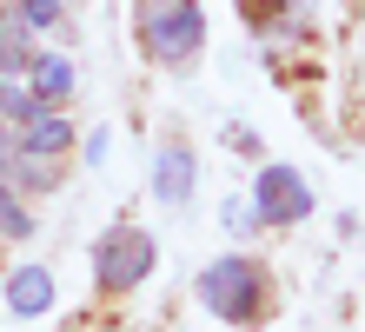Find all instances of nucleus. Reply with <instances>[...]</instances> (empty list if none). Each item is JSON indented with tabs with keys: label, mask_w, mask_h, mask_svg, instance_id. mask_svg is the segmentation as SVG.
Returning <instances> with one entry per match:
<instances>
[{
	"label": "nucleus",
	"mask_w": 365,
	"mask_h": 332,
	"mask_svg": "<svg viewBox=\"0 0 365 332\" xmlns=\"http://www.w3.org/2000/svg\"><path fill=\"white\" fill-rule=\"evenodd\" d=\"M140 34H146V54L153 60H192L206 40V20L192 0H140Z\"/></svg>",
	"instance_id": "nucleus-1"
},
{
	"label": "nucleus",
	"mask_w": 365,
	"mask_h": 332,
	"mask_svg": "<svg viewBox=\"0 0 365 332\" xmlns=\"http://www.w3.org/2000/svg\"><path fill=\"white\" fill-rule=\"evenodd\" d=\"M200 299L226 326H246L252 313H259V299H266V273L252 259H212L206 273H200Z\"/></svg>",
	"instance_id": "nucleus-2"
},
{
	"label": "nucleus",
	"mask_w": 365,
	"mask_h": 332,
	"mask_svg": "<svg viewBox=\"0 0 365 332\" xmlns=\"http://www.w3.org/2000/svg\"><path fill=\"white\" fill-rule=\"evenodd\" d=\"M93 266H100V286H140L146 273H153V239H146L140 226H113L93 246Z\"/></svg>",
	"instance_id": "nucleus-3"
},
{
	"label": "nucleus",
	"mask_w": 365,
	"mask_h": 332,
	"mask_svg": "<svg viewBox=\"0 0 365 332\" xmlns=\"http://www.w3.org/2000/svg\"><path fill=\"white\" fill-rule=\"evenodd\" d=\"M252 206H259L266 226H292V219L312 213V193H306V180H299L292 166H266L259 186H252Z\"/></svg>",
	"instance_id": "nucleus-4"
},
{
	"label": "nucleus",
	"mask_w": 365,
	"mask_h": 332,
	"mask_svg": "<svg viewBox=\"0 0 365 332\" xmlns=\"http://www.w3.org/2000/svg\"><path fill=\"white\" fill-rule=\"evenodd\" d=\"M14 140H20V146H27V153H40V160H60V146H67V140H73V126H67V120H60V114H53V106H34V114H27V120H20V133H14Z\"/></svg>",
	"instance_id": "nucleus-5"
},
{
	"label": "nucleus",
	"mask_w": 365,
	"mask_h": 332,
	"mask_svg": "<svg viewBox=\"0 0 365 332\" xmlns=\"http://www.w3.org/2000/svg\"><path fill=\"white\" fill-rule=\"evenodd\" d=\"M7 306H14L20 319L47 313V306H53V273H47V266H20V273L7 279Z\"/></svg>",
	"instance_id": "nucleus-6"
},
{
	"label": "nucleus",
	"mask_w": 365,
	"mask_h": 332,
	"mask_svg": "<svg viewBox=\"0 0 365 332\" xmlns=\"http://www.w3.org/2000/svg\"><path fill=\"white\" fill-rule=\"evenodd\" d=\"M153 193L166 199V206H180V199L192 193V153H186V146H160V160H153Z\"/></svg>",
	"instance_id": "nucleus-7"
},
{
	"label": "nucleus",
	"mask_w": 365,
	"mask_h": 332,
	"mask_svg": "<svg viewBox=\"0 0 365 332\" xmlns=\"http://www.w3.org/2000/svg\"><path fill=\"white\" fill-rule=\"evenodd\" d=\"M67 94H73V66L60 54H34V100L47 106V100H67Z\"/></svg>",
	"instance_id": "nucleus-8"
},
{
	"label": "nucleus",
	"mask_w": 365,
	"mask_h": 332,
	"mask_svg": "<svg viewBox=\"0 0 365 332\" xmlns=\"http://www.w3.org/2000/svg\"><path fill=\"white\" fill-rule=\"evenodd\" d=\"M27 20H20V14H7V20H0V74H20V66H34V47H27Z\"/></svg>",
	"instance_id": "nucleus-9"
},
{
	"label": "nucleus",
	"mask_w": 365,
	"mask_h": 332,
	"mask_svg": "<svg viewBox=\"0 0 365 332\" xmlns=\"http://www.w3.org/2000/svg\"><path fill=\"white\" fill-rule=\"evenodd\" d=\"M0 233H7V239H27V233H34V219H27V206H20V199H14L7 186H0Z\"/></svg>",
	"instance_id": "nucleus-10"
},
{
	"label": "nucleus",
	"mask_w": 365,
	"mask_h": 332,
	"mask_svg": "<svg viewBox=\"0 0 365 332\" xmlns=\"http://www.w3.org/2000/svg\"><path fill=\"white\" fill-rule=\"evenodd\" d=\"M34 106H40L34 94H20V86H0V120H14V126H20V120L34 114Z\"/></svg>",
	"instance_id": "nucleus-11"
},
{
	"label": "nucleus",
	"mask_w": 365,
	"mask_h": 332,
	"mask_svg": "<svg viewBox=\"0 0 365 332\" xmlns=\"http://www.w3.org/2000/svg\"><path fill=\"white\" fill-rule=\"evenodd\" d=\"M53 14H60V0H20V20H27V27H47Z\"/></svg>",
	"instance_id": "nucleus-12"
}]
</instances>
